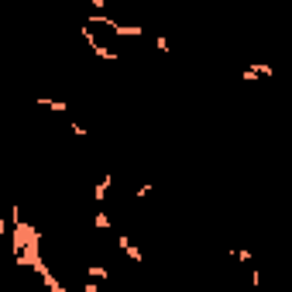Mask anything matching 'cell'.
Listing matches in <instances>:
<instances>
[{"mask_svg":"<svg viewBox=\"0 0 292 292\" xmlns=\"http://www.w3.org/2000/svg\"><path fill=\"white\" fill-rule=\"evenodd\" d=\"M155 45H158V52H169V38H162V34H158Z\"/></svg>","mask_w":292,"mask_h":292,"instance_id":"10","label":"cell"},{"mask_svg":"<svg viewBox=\"0 0 292 292\" xmlns=\"http://www.w3.org/2000/svg\"><path fill=\"white\" fill-rule=\"evenodd\" d=\"M110 186H113V176L107 172V176H103V179L96 182V186H93V200L103 203V200H107V192H110Z\"/></svg>","mask_w":292,"mask_h":292,"instance_id":"3","label":"cell"},{"mask_svg":"<svg viewBox=\"0 0 292 292\" xmlns=\"http://www.w3.org/2000/svg\"><path fill=\"white\" fill-rule=\"evenodd\" d=\"M110 224H113V220H110L107 213H103V210H100L96 217H93V227H96V230H110Z\"/></svg>","mask_w":292,"mask_h":292,"instance_id":"7","label":"cell"},{"mask_svg":"<svg viewBox=\"0 0 292 292\" xmlns=\"http://www.w3.org/2000/svg\"><path fill=\"white\" fill-rule=\"evenodd\" d=\"M230 255H234L237 261H251V251H247V247H230Z\"/></svg>","mask_w":292,"mask_h":292,"instance_id":"8","label":"cell"},{"mask_svg":"<svg viewBox=\"0 0 292 292\" xmlns=\"http://www.w3.org/2000/svg\"><path fill=\"white\" fill-rule=\"evenodd\" d=\"M38 107H45V110H55V113H62V110H69L62 100H52V96H38Z\"/></svg>","mask_w":292,"mask_h":292,"instance_id":"5","label":"cell"},{"mask_svg":"<svg viewBox=\"0 0 292 292\" xmlns=\"http://www.w3.org/2000/svg\"><path fill=\"white\" fill-rule=\"evenodd\" d=\"M79 292H100V285H96V282H86V285H83Z\"/></svg>","mask_w":292,"mask_h":292,"instance_id":"11","label":"cell"},{"mask_svg":"<svg viewBox=\"0 0 292 292\" xmlns=\"http://www.w3.org/2000/svg\"><path fill=\"white\" fill-rule=\"evenodd\" d=\"M79 34H83V42H86V45L93 48V55H100L103 62H113V59H121V55H117V52H110V48H107V45H100V42L93 38V31H90V28H79Z\"/></svg>","mask_w":292,"mask_h":292,"instance_id":"1","label":"cell"},{"mask_svg":"<svg viewBox=\"0 0 292 292\" xmlns=\"http://www.w3.org/2000/svg\"><path fill=\"white\" fill-rule=\"evenodd\" d=\"M271 76H275V69L265 66V62H258V66H247L244 72H241V79H244V83H255V79H271Z\"/></svg>","mask_w":292,"mask_h":292,"instance_id":"2","label":"cell"},{"mask_svg":"<svg viewBox=\"0 0 292 292\" xmlns=\"http://www.w3.org/2000/svg\"><path fill=\"white\" fill-rule=\"evenodd\" d=\"M86 275H90L93 282H107V279H110V271L103 268V265H90V268H86Z\"/></svg>","mask_w":292,"mask_h":292,"instance_id":"6","label":"cell"},{"mask_svg":"<svg viewBox=\"0 0 292 292\" xmlns=\"http://www.w3.org/2000/svg\"><path fill=\"white\" fill-rule=\"evenodd\" d=\"M117 244H121L124 247V251H127V258H131V261H134V265H145V255H141V251H138V247L134 244H131V241H127V237H117Z\"/></svg>","mask_w":292,"mask_h":292,"instance_id":"4","label":"cell"},{"mask_svg":"<svg viewBox=\"0 0 292 292\" xmlns=\"http://www.w3.org/2000/svg\"><path fill=\"white\" fill-rule=\"evenodd\" d=\"M138 200H145V196H151V182H145V186H138V192H134Z\"/></svg>","mask_w":292,"mask_h":292,"instance_id":"9","label":"cell"},{"mask_svg":"<svg viewBox=\"0 0 292 292\" xmlns=\"http://www.w3.org/2000/svg\"><path fill=\"white\" fill-rule=\"evenodd\" d=\"M7 234V220H0V237Z\"/></svg>","mask_w":292,"mask_h":292,"instance_id":"12","label":"cell"}]
</instances>
